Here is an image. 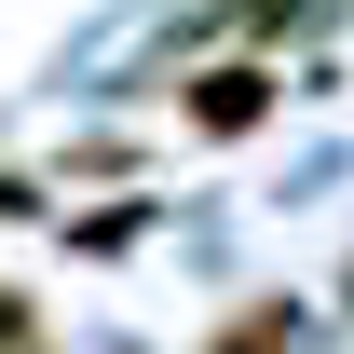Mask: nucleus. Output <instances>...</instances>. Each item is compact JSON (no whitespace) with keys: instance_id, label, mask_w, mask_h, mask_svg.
<instances>
[{"instance_id":"obj_1","label":"nucleus","mask_w":354,"mask_h":354,"mask_svg":"<svg viewBox=\"0 0 354 354\" xmlns=\"http://www.w3.org/2000/svg\"><path fill=\"white\" fill-rule=\"evenodd\" d=\"M259 109H272V68H205V82H191V123H205V136L259 123Z\"/></svg>"},{"instance_id":"obj_2","label":"nucleus","mask_w":354,"mask_h":354,"mask_svg":"<svg viewBox=\"0 0 354 354\" xmlns=\"http://www.w3.org/2000/svg\"><path fill=\"white\" fill-rule=\"evenodd\" d=\"M286 341H300V313H232L205 354H286Z\"/></svg>"},{"instance_id":"obj_3","label":"nucleus","mask_w":354,"mask_h":354,"mask_svg":"<svg viewBox=\"0 0 354 354\" xmlns=\"http://www.w3.org/2000/svg\"><path fill=\"white\" fill-rule=\"evenodd\" d=\"M28 341H41V313H28L14 286H0V354H28Z\"/></svg>"}]
</instances>
